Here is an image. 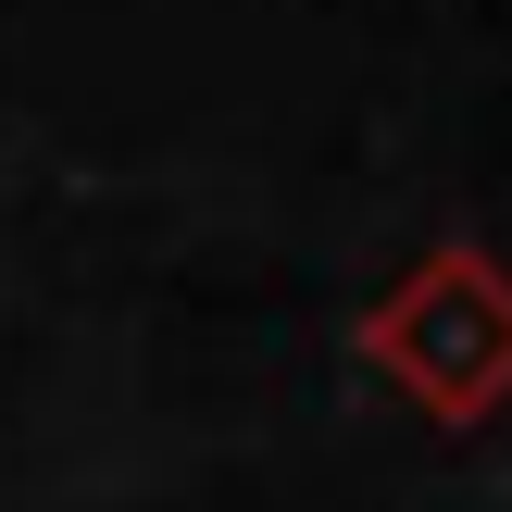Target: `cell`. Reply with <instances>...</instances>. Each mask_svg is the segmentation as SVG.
Returning <instances> with one entry per match:
<instances>
[{"mask_svg": "<svg viewBox=\"0 0 512 512\" xmlns=\"http://www.w3.org/2000/svg\"><path fill=\"white\" fill-rule=\"evenodd\" d=\"M363 375H388L425 425H488L512 413V263L475 238H438L350 313Z\"/></svg>", "mask_w": 512, "mask_h": 512, "instance_id": "obj_1", "label": "cell"}]
</instances>
